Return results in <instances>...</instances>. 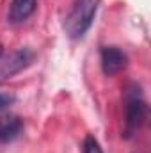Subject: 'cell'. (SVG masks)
I'll return each mask as SVG.
<instances>
[{"mask_svg": "<svg viewBox=\"0 0 151 153\" xmlns=\"http://www.w3.org/2000/svg\"><path fill=\"white\" fill-rule=\"evenodd\" d=\"M4 55V46H2V43H0V57Z\"/></svg>", "mask_w": 151, "mask_h": 153, "instance_id": "cell-9", "label": "cell"}, {"mask_svg": "<svg viewBox=\"0 0 151 153\" xmlns=\"http://www.w3.org/2000/svg\"><path fill=\"white\" fill-rule=\"evenodd\" d=\"M128 66L126 53L117 46H103L101 48V70L105 76H114Z\"/></svg>", "mask_w": 151, "mask_h": 153, "instance_id": "cell-4", "label": "cell"}, {"mask_svg": "<svg viewBox=\"0 0 151 153\" xmlns=\"http://www.w3.org/2000/svg\"><path fill=\"white\" fill-rule=\"evenodd\" d=\"M101 0H75L64 22V30L71 39H80L91 29Z\"/></svg>", "mask_w": 151, "mask_h": 153, "instance_id": "cell-1", "label": "cell"}, {"mask_svg": "<svg viewBox=\"0 0 151 153\" xmlns=\"http://www.w3.org/2000/svg\"><path fill=\"white\" fill-rule=\"evenodd\" d=\"M16 102V96L14 94H9V93H0V112L7 107H11L13 103Z\"/></svg>", "mask_w": 151, "mask_h": 153, "instance_id": "cell-8", "label": "cell"}, {"mask_svg": "<svg viewBox=\"0 0 151 153\" xmlns=\"http://www.w3.org/2000/svg\"><path fill=\"white\" fill-rule=\"evenodd\" d=\"M126 100V135H132L142 128L148 119V102L142 96V91L137 84H130L124 93Z\"/></svg>", "mask_w": 151, "mask_h": 153, "instance_id": "cell-2", "label": "cell"}, {"mask_svg": "<svg viewBox=\"0 0 151 153\" xmlns=\"http://www.w3.org/2000/svg\"><path fill=\"white\" fill-rule=\"evenodd\" d=\"M34 59H36V52L29 46H23L7 55H2L0 57V84L7 82L9 78L27 70L34 62Z\"/></svg>", "mask_w": 151, "mask_h": 153, "instance_id": "cell-3", "label": "cell"}, {"mask_svg": "<svg viewBox=\"0 0 151 153\" xmlns=\"http://www.w3.org/2000/svg\"><path fill=\"white\" fill-rule=\"evenodd\" d=\"M84 153H103L101 150V146H100V143L93 137V135H87L85 139H84Z\"/></svg>", "mask_w": 151, "mask_h": 153, "instance_id": "cell-7", "label": "cell"}, {"mask_svg": "<svg viewBox=\"0 0 151 153\" xmlns=\"http://www.w3.org/2000/svg\"><path fill=\"white\" fill-rule=\"evenodd\" d=\"M36 5H38V0H11L7 22L11 25H20V23L27 22L34 14Z\"/></svg>", "mask_w": 151, "mask_h": 153, "instance_id": "cell-6", "label": "cell"}, {"mask_svg": "<svg viewBox=\"0 0 151 153\" xmlns=\"http://www.w3.org/2000/svg\"><path fill=\"white\" fill-rule=\"evenodd\" d=\"M23 119L16 114L0 116V143H13L23 132Z\"/></svg>", "mask_w": 151, "mask_h": 153, "instance_id": "cell-5", "label": "cell"}]
</instances>
